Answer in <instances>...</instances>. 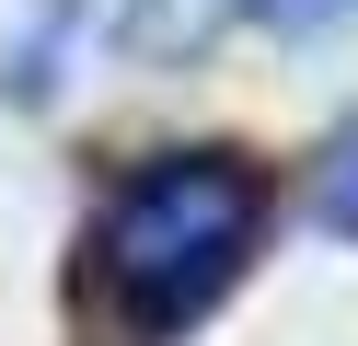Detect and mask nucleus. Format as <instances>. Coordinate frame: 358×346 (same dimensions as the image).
Listing matches in <instances>:
<instances>
[{
	"label": "nucleus",
	"mask_w": 358,
	"mask_h": 346,
	"mask_svg": "<svg viewBox=\"0 0 358 346\" xmlns=\"http://www.w3.org/2000/svg\"><path fill=\"white\" fill-rule=\"evenodd\" d=\"M220 12H231V0H81V23L116 35L127 58H185V46H208Z\"/></svg>",
	"instance_id": "2"
},
{
	"label": "nucleus",
	"mask_w": 358,
	"mask_h": 346,
	"mask_svg": "<svg viewBox=\"0 0 358 346\" xmlns=\"http://www.w3.org/2000/svg\"><path fill=\"white\" fill-rule=\"evenodd\" d=\"M312 208H324V231H347L358 243V115L324 138V173H312Z\"/></svg>",
	"instance_id": "3"
},
{
	"label": "nucleus",
	"mask_w": 358,
	"mask_h": 346,
	"mask_svg": "<svg viewBox=\"0 0 358 346\" xmlns=\"http://www.w3.org/2000/svg\"><path fill=\"white\" fill-rule=\"evenodd\" d=\"M266 161L243 150H150L81 219V312L104 346H173L185 323H208L243 289L266 243Z\"/></svg>",
	"instance_id": "1"
},
{
	"label": "nucleus",
	"mask_w": 358,
	"mask_h": 346,
	"mask_svg": "<svg viewBox=\"0 0 358 346\" xmlns=\"http://www.w3.org/2000/svg\"><path fill=\"white\" fill-rule=\"evenodd\" d=\"M243 12L266 35H335V23H358V0H243Z\"/></svg>",
	"instance_id": "4"
}]
</instances>
